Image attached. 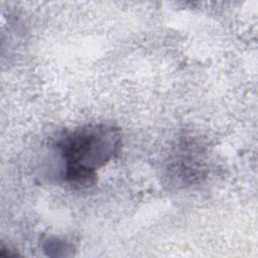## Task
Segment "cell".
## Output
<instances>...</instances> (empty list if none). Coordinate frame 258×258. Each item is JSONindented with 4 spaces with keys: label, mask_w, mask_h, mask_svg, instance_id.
Masks as SVG:
<instances>
[{
    "label": "cell",
    "mask_w": 258,
    "mask_h": 258,
    "mask_svg": "<svg viewBox=\"0 0 258 258\" xmlns=\"http://www.w3.org/2000/svg\"><path fill=\"white\" fill-rule=\"evenodd\" d=\"M121 144L119 129L104 124L75 129L60 141L64 179L72 186L87 187L96 179V170L109 162Z\"/></svg>",
    "instance_id": "obj_1"
}]
</instances>
